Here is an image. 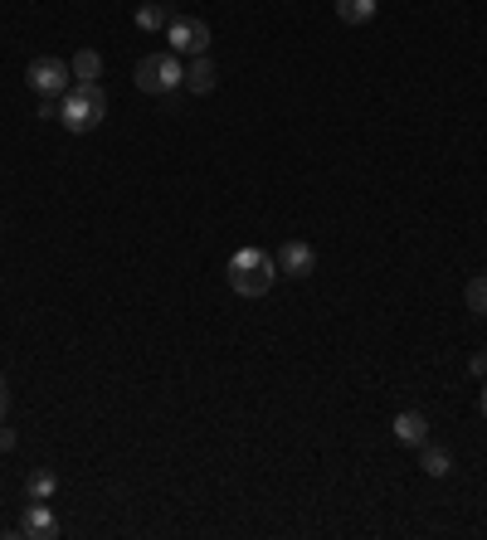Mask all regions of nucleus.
Instances as JSON below:
<instances>
[{
  "instance_id": "9b49d317",
  "label": "nucleus",
  "mask_w": 487,
  "mask_h": 540,
  "mask_svg": "<svg viewBox=\"0 0 487 540\" xmlns=\"http://www.w3.org/2000/svg\"><path fill=\"white\" fill-rule=\"evenodd\" d=\"M69 69H74L78 83H98V73H103V54H98V49H78Z\"/></svg>"
},
{
  "instance_id": "423d86ee",
  "label": "nucleus",
  "mask_w": 487,
  "mask_h": 540,
  "mask_svg": "<svg viewBox=\"0 0 487 540\" xmlns=\"http://www.w3.org/2000/svg\"><path fill=\"white\" fill-rule=\"evenodd\" d=\"M273 263H278L283 278H312V273H317V249H312L307 239H288Z\"/></svg>"
},
{
  "instance_id": "dca6fc26",
  "label": "nucleus",
  "mask_w": 487,
  "mask_h": 540,
  "mask_svg": "<svg viewBox=\"0 0 487 540\" xmlns=\"http://www.w3.org/2000/svg\"><path fill=\"white\" fill-rule=\"evenodd\" d=\"M468 370H473V375H483V380H487V351H478V356L468 360Z\"/></svg>"
},
{
  "instance_id": "6ab92c4d",
  "label": "nucleus",
  "mask_w": 487,
  "mask_h": 540,
  "mask_svg": "<svg viewBox=\"0 0 487 540\" xmlns=\"http://www.w3.org/2000/svg\"><path fill=\"white\" fill-rule=\"evenodd\" d=\"M0 409H5V380H0Z\"/></svg>"
},
{
  "instance_id": "9d476101",
  "label": "nucleus",
  "mask_w": 487,
  "mask_h": 540,
  "mask_svg": "<svg viewBox=\"0 0 487 540\" xmlns=\"http://www.w3.org/2000/svg\"><path fill=\"white\" fill-rule=\"evenodd\" d=\"M176 15H171V5L166 0H147L142 10H137V30H166Z\"/></svg>"
},
{
  "instance_id": "6e6552de",
  "label": "nucleus",
  "mask_w": 487,
  "mask_h": 540,
  "mask_svg": "<svg viewBox=\"0 0 487 540\" xmlns=\"http://www.w3.org/2000/svg\"><path fill=\"white\" fill-rule=\"evenodd\" d=\"M395 438H400V443H410V448H424V443H429V419H424L419 409L395 414Z\"/></svg>"
},
{
  "instance_id": "0eeeda50",
  "label": "nucleus",
  "mask_w": 487,
  "mask_h": 540,
  "mask_svg": "<svg viewBox=\"0 0 487 540\" xmlns=\"http://www.w3.org/2000/svg\"><path fill=\"white\" fill-rule=\"evenodd\" d=\"M20 536H25V540H54V536H59L54 511H49L44 502H35L30 511H25V521H20Z\"/></svg>"
},
{
  "instance_id": "1a4fd4ad",
  "label": "nucleus",
  "mask_w": 487,
  "mask_h": 540,
  "mask_svg": "<svg viewBox=\"0 0 487 540\" xmlns=\"http://www.w3.org/2000/svg\"><path fill=\"white\" fill-rule=\"evenodd\" d=\"M215 83H220V73H215V64H210L205 54H195V64L186 69V88H190V93H200V98H205V93H215Z\"/></svg>"
},
{
  "instance_id": "20e7f679",
  "label": "nucleus",
  "mask_w": 487,
  "mask_h": 540,
  "mask_svg": "<svg viewBox=\"0 0 487 540\" xmlns=\"http://www.w3.org/2000/svg\"><path fill=\"white\" fill-rule=\"evenodd\" d=\"M166 44H171V54H205L210 49V25L200 15H176L166 25Z\"/></svg>"
},
{
  "instance_id": "f8f14e48",
  "label": "nucleus",
  "mask_w": 487,
  "mask_h": 540,
  "mask_svg": "<svg viewBox=\"0 0 487 540\" xmlns=\"http://www.w3.org/2000/svg\"><path fill=\"white\" fill-rule=\"evenodd\" d=\"M25 492H30V502H49V497L59 492V477H54V472H30Z\"/></svg>"
},
{
  "instance_id": "f257e3e1",
  "label": "nucleus",
  "mask_w": 487,
  "mask_h": 540,
  "mask_svg": "<svg viewBox=\"0 0 487 540\" xmlns=\"http://www.w3.org/2000/svg\"><path fill=\"white\" fill-rule=\"evenodd\" d=\"M225 278L239 297H263V292L278 283V263H273L263 249H239L225 263Z\"/></svg>"
},
{
  "instance_id": "ddd939ff",
  "label": "nucleus",
  "mask_w": 487,
  "mask_h": 540,
  "mask_svg": "<svg viewBox=\"0 0 487 540\" xmlns=\"http://www.w3.org/2000/svg\"><path fill=\"white\" fill-rule=\"evenodd\" d=\"M337 15L346 25H366L375 15V0H337Z\"/></svg>"
},
{
  "instance_id": "a211bd4d",
  "label": "nucleus",
  "mask_w": 487,
  "mask_h": 540,
  "mask_svg": "<svg viewBox=\"0 0 487 540\" xmlns=\"http://www.w3.org/2000/svg\"><path fill=\"white\" fill-rule=\"evenodd\" d=\"M478 409H483V419H487V385H483V395H478Z\"/></svg>"
},
{
  "instance_id": "7ed1b4c3",
  "label": "nucleus",
  "mask_w": 487,
  "mask_h": 540,
  "mask_svg": "<svg viewBox=\"0 0 487 540\" xmlns=\"http://www.w3.org/2000/svg\"><path fill=\"white\" fill-rule=\"evenodd\" d=\"M186 83V69L176 64V54H147L137 64V88L142 93H176Z\"/></svg>"
},
{
  "instance_id": "4468645a",
  "label": "nucleus",
  "mask_w": 487,
  "mask_h": 540,
  "mask_svg": "<svg viewBox=\"0 0 487 540\" xmlns=\"http://www.w3.org/2000/svg\"><path fill=\"white\" fill-rule=\"evenodd\" d=\"M419 468L429 472V477H449V453H444V448H424V463H419Z\"/></svg>"
},
{
  "instance_id": "2eb2a0df",
  "label": "nucleus",
  "mask_w": 487,
  "mask_h": 540,
  "mask_svg": "<svg viewBox=\"0 0 487 540\" xmlns=\"http://www.w3.org/2000/svg\"><path fill=\"white\" fill-rule=\"evenodd\" d=\"M463 297H468V307H473V312H483V317H487V273H478V278L468 283Z\"/></svg>"
},
{
  "instance_id": "f3484780",
  "label": "nucleus",
  "mask_w": 487,
  "mask_h": 540,
  "mask_svg": "<svg viewBox=\"0 0 487 540\" xmlns=\"http://www.w3.org/2000/svg\"><path fill=\"white\" fill-rule=\"evenodd\" d=\"M0 448H15V429H5V424H0Z\"/></svg>"
},
{
  "instance_id": "aec40b11",
  "label": "nucleus",
  "mask_w": 487,
  "mask_h": 540,
  "mask_svg": "<svg viewBox=\"0 0 487 540\" xmlns=\"http://www.w3.org/2000/svg\"><path fill=\"white\" fill-rule=\"evenodd\" d=\"M0 414H5V409H0Z\"/></svg>"
},
{
  "instance_id": "f03ea898",
  "label": "nucleus",
  "mask_w": 487,
  "mask_h": 540,
  "mask_svg": "<svg viewBox=\"0 0 487 540\" xmlns=\"http://www.w3.org/2000/svg\"><path fill=\"white\" fill-rule=\"evenodd\" d=\"M103 117H108V98H103L98 83H74V88L59 98V122H64L69 132H93Z\"/></svg>"
},
{
  "instance_id": "39448f33",
  "label": "nucleus",
  "mask_w": 487,
  "mask_h": 540,
  "mask_svg": "<svg viewBox=\"0 0 487 540\" xmlns=\"http://www.w3.org/2000/svg\"><path fill=\"white\" fill-rule=\"evenodd\" d=\"M69 78H74V69L59 64V59H35V64L25 69V83L35 88L39 98H64V93H69Z\"/></svg>"
}]
</instances>
